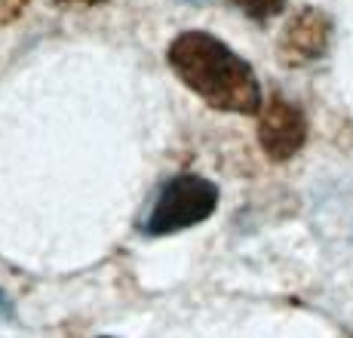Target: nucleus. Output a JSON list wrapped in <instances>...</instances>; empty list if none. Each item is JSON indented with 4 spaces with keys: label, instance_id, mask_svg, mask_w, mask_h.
I'll return each mask as SVG.
<instances>
[{
    "label": "nucleus",
    "instance_id": "nucleus-6",
    "mask_svg": "<svg viewBox=\"0 0 353 338\" xmlns=\"http://www.w3.org/2000/svg\"><path fill=\"white\" fill-rule=\"evenodd\" d=\"M56 6H99V3H108V0H52Z\"/></svg>",
    "mask_w": 353,
    "mask_h": 338
},
{
    "label": "nucleus",
    "instance_id": "nucleus-8",
    "mask_svg": "<svg viewBox=\"0 0 353 338\" xmlns=\"http://www.w3.org/2000/svg\"><path fill=\"white\" fill-rule=\"evenodd\" d=\"M99 338H114V335H99Z\"/></svg>",
    "mask_w": 353,
    "mask_h": 338
},
{
    "label": "nucleus",
    "instance_id": "nucleus-1",
    "mask_svg": "<svg viewBox=\"0 0 353 338\" xmlns=\"http://www.w3.org/2000/svg\"><path fill=\"white\" fill-rule=\"evenodd\" d=\"M169 68L209 108L230 114H261L264 96L252 65L206 31H185L166 50Z\"/></svg>",
    "mask_w": 353,
    "mask_h": 338
},
{
    "label": "nucleus",
    "instance_id": "nucleus-3",
    "mask_svg": "<svg viewBox=\"0 0 353 338\" xmlns=\"http://www.w3.org/2000/svg\"><path fill=\"white\" fill-rule=\"evenodd\" d=\"M258 141L270 160H292L307 141V117L286 96L274 92L258 114Z\"/></svg>",
    "mask_w": 353,
    "mask_h": 338
},
{
    "label": "nucleus",
    "instance_id": "nucleus-5",
    "mask_svg": "<svg viewBox=\"0 0 353 338\" xmlns=\"http://www.w3.org/2000/svg\"><path fill=\"white\" fill-rule=\"evenodd\" d=\"M230 6H236V10L243 12V16H249L252 22H270L274 16H280L283 10H286L289 0H228Z\"/></svg>",
    "mask_w": 353,
    "mask_h": 338
},
{
    "label": "nucleus",
    "instance_id": "nucleus-2",
    "mask_svg": "<svg viewBox=\"0 0 353 338\" xmlns=\"http://www.w3.org/2000/svg\"><path fill=\"white\" fill-rule=\"evenodd\" d=\"M219 206V188L203 175H175L160 191L151 215L145 221V231L151 237L179 234L185 228L203 225Z\"/></svg>",
    "mask_w": 353,
    "mask_h": 338
},
{
    "label": "nucleus",
    "instance_id": "nucleus-7",
    "mask_svg": "<svg viewBox=\"0 0 353 338\" xmlns=\"http://www.w3.org/2000/svg\"><path fill=\"white\" fill-rule=\"evenodd\" d=\"M0 314H10V304L3 301V295H0Z\"/></svg>",
    "mask_w": 353,
    "mask_h": 338
},
{
    "label": "nucleus",
    "instance_id": "nucleus-4",
    "mask_svg": "<svg viewBox=\"0 0 353 338\" xmlns=\"http://www.w3.org/2000/svg\"><path fill=\"white\" fill-rule=\"evenodd\" d=\"M332 34H335V25H332L329 12L316 10V6H304L301 12H295V19H292L286 28H283L276 56L289 68L310 65L329 52Z\"/></svg>",
    "mask_w": 353,
    "mask_h": 338
}]
</instances>
